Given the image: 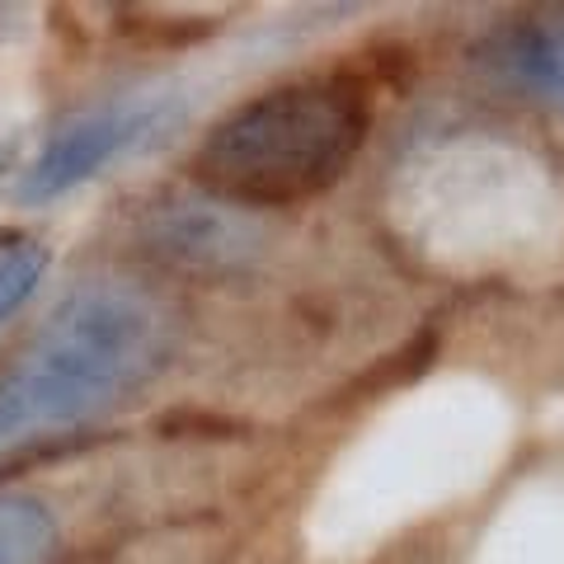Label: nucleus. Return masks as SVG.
Returning <instances> with one entry per match:
<instances>
[{"label": "nucleus", "mask_w": 564, "mask_h": 564, "mask_svg": "<svg viewBox=\"0 0 564 564\" xmlns=\"http://www.w3.org/2000/svg\"><path fill=\"white\" fill-rule=\"evenodd\" d=\"M161 250L174 263H188V269H221V263H236L250 250V231L245 221L226 217L217 207H188L165 217V226L155 231Z\"/></svg>", "instance_id": "nucleus-5"}, {"label": "nucleus", "mask_w": 564, "mask_h": 564, "mask_svg": "<svg viewBox=\"0 0 564 564\" xmlns=\"http://www.w3.org/2000/svg\"><path fill=\"white\" fill-rule=\"evenodd\" d=\"M57 555V522L39 499L0 494V564H47Z\"/></svg>", "instance_id": "nucleus-6"}, {"label": "nucleus", "mask_w": 564, "mask_h": 564, "mask_svg": "<svg viewBox=\"0 0 564 564\" xmlns=\"http://www.w3.org/2000/svg\"><path fill=\"white\" fill-rule=\"evenodd\" d=\"M161 118H165V99H113V104H99V109L66 118L62 128L43 141L39 161L29 165L20 198L52 203L76 184L95 180L109 161H118L122 151H132L137 141H147L161 128Z\"/></svg>", "instance_id": "nucleus-3"}, {"label": "nucleus", "mask_w": 564, "mask_h": 564, "mask_svg": "<svg viewBox=\"0 0 564 564\" xmlns=\"http://www.w3.org/2000/svg\"><path fill=\"white\" fill-rule=\"evenodd\" d=\"M43 273H47V245L24 240V236L0 245V325L29 302Z\"/></svg>", "instance_id": "nucleus-7"}, {"label": "nucleus", "mask_w": 564, "mask_h": 564, "mask_svg": "<svg viewBox=\"0 0 564 564\" xmlns=\"http://www.w3.org/2000/svg\"><path fill=\"white\" fill-rule=\"evenodd\" d=\"M165 358V315L147 292L90 282L0 372V456L118 404Z\"/></svg>", "instance_id": "nucleus-1"}, {"label": "nucleus", "mask_w": 564, "mask_h": 564, "mask_svg": "<svg viewBox=\"0 0 564 564\" xmlns=\"http://www.w3.org/2000/svg\"><path fill=\"white\" fill-rule=\"evenodd\" d=\"M367 128L372 104L362 80H292L226 113L203 137L193 174L231 203H302L352 165Z\"/></svg>", "instance_id": "nucleus-2"}, {"label": "nucleus", "mask_w": 564, "mask_h": 564, "mask_svg": "<svg viewBox=\"0 0 564 564\" xmlns=\"http://www.w3.org/2000/svg\"><path fill=\"white\" fill-rule=\"evenodd\" d=\"M489 62L499 66L503 76L527 85L532 95L564 109V10L508 24L499 39L489 43Z\"/></svg>", "instance_id": "nucleus-4"}]
</instances>
